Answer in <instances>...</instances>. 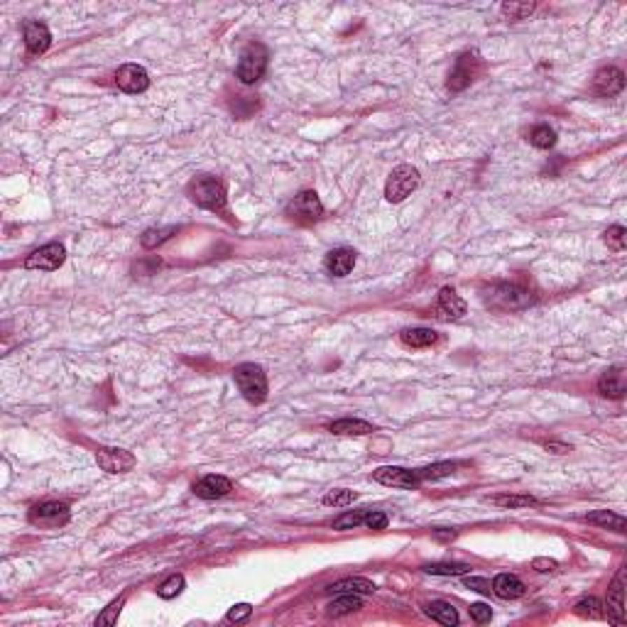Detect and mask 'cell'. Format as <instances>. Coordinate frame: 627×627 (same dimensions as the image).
Returning <instances> with one entry per match:
<instances>
[{"label": "cell", "mask_w": 627, "mask_h": 627, "mask_svg": "<svg viewBox=\"0 0 627 627\" xmlns=\"http://www.w3.org/2000/svg\"><path fill=\"white\" fill-rule=\"evenodd\" d=\"M235 385L243 392V397L250 404H260L267 400V375L260 365L255 362H243L233 370Z\"/></svg>", "instance_id": "6da1fadb"}, {"label": "cell", "mask_w": 627, "mask_h": 627, "mask_svg": "<svg viewBox=\"0 0 627 627\" xmlns=\"http://www.w3.org/2000/svg\"><path fill=\"white\" fill-rule=\"evenodd\" d=\"M485 304L498 309V311H517V309H524L532 304V294L524 287H519V284L498 282L490 284V289L485 292Z\"/></svg>", "instance_id": "7a4b0ae2"}, {"label": "cell", "mask_w": 627, "mask_h": 627, "mask_svg": "<svg viewBox=\"0 0 627 627\" xmlns=\"http://www.w3.org/2000/svg\"><path fill=\"white\" fill-rule=\"evenodd\" d=\"M421 184V176L419 169L411 164H400L392 169V174L387 176V184H385V199L390 204H400L404 201L411 191H416Z\"/></svg>", "instance_id": "3957f363"}, {"label": "cell", "mask_w": 627, "mask_h": 627, "mask_svg": "<svg viewBox=\"0 0 627 627\" xmlns=\"http://www.w3.org/2000/svg\"><path fill=\"white\" fill-rule=\"evenodd\" d=\"M189 196L196 206L209 211L225 209V186L216 176H199L189 184Z\"/></svg>", "instance_id": "277c9868"}, {"label": "cell", "mask_w": 627, "mask_h": 627, "mask_svg": "<svg viewBox=\"0 0 627 627\" xmlns=\"http://www.w3.org/2000/svg\"><path fill=\"white\" fill-rule=\"evenodd\" d=\"M267 49L262 47L260 42H253L243 49L240 54V62H238V78L243 83H255L262 78L265 69H267Z\"/></svg>", "instance_id": "5b68a950"}, {"label": "cell", "mask_w": 627, "mask_h": 627, "mask_svg": "<svg viewBox=\"0 0 627 627\" xmlns=\"http://www.w3.org/2000/svg\"><path fill=\"white\" fill-rule=\"evenodd\" d=\"M27 519L32 524H37V527L57 529V527H62V524L69 522V505L54 502V500H49V502H39V505H34V507L29 509Z\"/></svg>", "instance_id": "8992f818"}, {"label": "cell", "mask_w": 627, "mask_h": 627, "mask_svg": "<svg viewBox=\"0 0 627 627\" xmlns=\"http://www.w3.org/2000/svg\"><path fill=\"white\" fill-rule=\"evenodd\" d=\"M287 216L299 223H311L323 216V204L316 196V191H302L299 196H294V201H289Z\"/></svg>", "instance_id": "52a82bcc"}, {"label": "cell", "mask_w": 627, "mask_h": 627, "mask_svg": "<svg viewBox=\"0 0 627 627\" xmlns=\"http://www.w3.org/2000/svg\"><path fill=\"white\" fill-rule=\"evenodd\" d=\"M64 258H66V250H64L62 243H47V245H42V248L34 250V253L27 255L24 267L27 269H42V272H52V269H57L59 265L64 262Z\"/></svg>", "instance_id": "ba28073f"}, {"label": "cell", "mask_w": 627, "mask_h": 627, "mask_svg": "<svg viewBox=\"0 0 627 627\" xmlns=\"http://www.w3.org/2000/svg\"><path fill=\"white\" fill-rule=\"evenodd\" d=\"M22 37H24V47H27L29 57H39V54L47 52L49 44H52V34H49V27L44 22H34V20L24 22Z\"/></svg>", "instance_id": "9c48e42d"}, {"label": "cell", "mask_w": 627, "mask_h": 627, "mask_svg": "<svg viewBox=\"0 0 627 627\" xmlns=\"http://www.w3.org/2000/svg\"><path fill=\"white\" fill-rule=\"evenodd\" d=\"M372 478H375L380 485H387V488H416V485L421 483L416 470L397 468V465L377 468L375 473H372Z\"/></svg>", "instance_id": "30bf717a"}, {"label": "cell", "mask_w": 627, "mask_h": 627, "mask_svg": "<svg viewBox=\"0 0 627 627\" xmlns=\"http://www.w3.org/2000/svg\"><path fill=\"white\" fill-rule=\"evenodd\" d=\"M115 83H118V88L125 93H142V91H147V86H150V76H147L145 69L137 66V64H125V66L118 69Z\"/></svg>", "instance_id": "8fae6325"}, {"label": "cell", "mask_w": 627, "mask_h": 627, "mask_svg": "<svg viewBox=\"0 0 627 627\" xmlns=\"http://www.w3.org/2000/svg\"><path fill=\"white\" fill-rule=\"evenodd\" d=\"M96 460L106 473H127L135 468V456L122 449H98Z\"/></svg>", "instance_id": "7c38bea8"}, {"label": "cell", "mask_w": 627, "mask_h": 627, "mask_svg": "<svg viewBox=\"0 0 627 627\" xmlns=\"http://www.w3.org/2000/svg\"><path fill=\"white\" fill-rule=\"evenodd\" d=\"M622 88H625V73H622L620 69H615V66L600 69V71L596 73V78H593V91H596L598 96H603V98L617 96Z\"/></svg>", "instance_id": "4fadbf2b"}, {"label": "cell", "mask_w": 627, "mask_h": 627, "mask_svg": "<svg viewBox=\"0 0 627 627\" xmlns=\"http://www.w3.org/2000/svg\"><path fill=\"white\" fill-rule=\"evenodd\" d=\"M475 73H478V59H475V54H463V57L456 62L453 71H451L449 88L451 91H463V88L475 78Z\"/></svg>", "instance_id": "5bb4252c"}, {"label": "cell", "mask_w": 627, "mask_h": 627, "mask_svg": "<svg viewBox=\"0 0 627 627\" xmlns=\"http://www.w3.org/2000/svg\"><path fill=\"white\" fill-rule=\"evenodd\" d=\"M622 581H625V571H617L612 586L607 588V617L615 625H625V588H622Z\"/></svg>", "instance_id": "9a60e30c"}, {"label": "cell", "mask_w": 627, "mask_h": 627, "mask_svg": "<svg viewBox=\"0 0 627 627\" xmlns=\"http://www.w3.org/2000/svg\"><path fill=\"white\" fill-rule=\"evenodd\" d=\"M598 392L603 397H610V400H620L627 392V380H625V370L622 367H610L600 375L598 380Z\"/></svg>", "instance_id": "2e32d148"}, {"label": "cell", "mask_w": 627, "mask_h": 627, "mask_svg": "<svg viewBox=\"0 0 627 627\" xmlns=\"http://www.w3.org/2000/svg\"><path fill=\"white\" fill-rule=\"evenodd\" d=\"M323 267H326L328 274L333 277H346L353 267H355V253L351 248H336L326 255L323 260Z\"/></svg>", "instance_id": "e0dca14e"}, {"label": "cell", "mask_w": 627, "mask_h": 627, "mask_svg": "<svg viewBox=\"0 0 627 627\" xmlns=\"http://www.w3.org/2000/svg\"><path fill=\"white\" fill-rule=\"evenodd\" d=\"M230 480L223 478V475H206V478H201L199 483L194 485V493L196 498L201 500H216V498H223V495L230 493Z\"/></svg>", "instance_id": "ac0fdd59"}, {"label": "cell", "mask_w": 627, "mask_h": 627, "mask_svg": "<svg viewBox=\"0 0 627 627\" xmlns=\"http://www.w3.org/2000/svg\"><path fill=\"white\" fill-rule=\"evenodd\" d=\"M436 309H439V316H444V318H460L465 314V302L456 294L453 287H444L439 292V304H436Z\"/></svg>", "instance_id": "d6986e66"}, {"label": "cell", "mask_w": 627, "mask_h": 627, "mask_svg": "<svg viewBox=\"0 0 627 627\" xmlns=\"http://www.w3.org/2000/svg\"><path fill=\"white\" fill-rule=\"evenodd\" d=\"M490 591L498 598H502V600H514V598L524 596V583L517 576H512V573H500V576H495Z\"/></svg>", "instance_id": "ffe728a7"}, {"label": "cell", "mask_w": 627, "mask_h": 627, "mask_svg": "<svg viewBox=\"0 0 627 627\" xmlns=\"http://www.w3.org/2000/svg\"><path fill=\"white\" fill-rule=\"evenodd\" d=\"M328 431H331V434H338V436H367L375 431V426L367 424V421H362V419H338L328 426Z\"/></svg>", "instance_id": "44dd1931"}, {"label": "cell", "mask_w": 627, "mask_h": 627, "mask_svg": "<svg viewBox=\"0 0 627 627\" xmlns=\"http://www.w3.org/2000/svg\"><path fill=\"white\" fill-rule=\"evenodd\" d=\"M400 338L409 348H429L439 341L436 331H431V328H407V331H402Z\"/></svg>", "instance_id": "7402d4cb"}, {"label": "cell", "mask_w": 627, "mask_h": 627, "mask_svg": "<svg viewBox=\"0 0 627 627\" xmlns=\"http://www.w3.org/2000/svg\"><path fill=\"white\" fill-rule=\"evenodd\" d=\"M328 593H355V596H370L375 593V583L365 578H343V581L328 586Z\"/></svg>", "instance_id": "603a6c76"}, {"label": "cell", "mask_w": 627, "mask_h": 627, "mask_svg": "<svg viewBox=\"0 0 627 627\" xmlns=\"http://www.w3.org/2000/svg\"><path fill=\"white\" fill-rule=\"evenodd\" d=\"M360 607H362V603L355 593H341V598H336V600L328 605V615L331 617L351 615V612L360 610Z\"/></svg>", "instance_id": "cb8c5ba5"}, {"label": "cell", "mask_w": 627, "mask_h": 627, "mask_svg": "<svg viewBox=\"0 0 627 627\" xmlns=\"http://www.w3.org/2000/svg\"><path fill=\"white\" fill-rule=\"evenodd\" d=\"M588 524H598V527H607L615 529V532H625V517L615 512H607V509H598V512L586 514Z\"/></svg>", "instance_id": "d4e9b609"}, {"label": "cell", "mask_w": 627, "mask_h": 627, "mask_svg": "<svg viewBox=\"0 0 627 627\" xmlns=\"http://www.w3.org/2000/svg\"><path fill=\"white\" fill-rule=\"evenodd\" d=\"M426 615L434 617V620L441 622V625H456V622H458V612L453 610L451 603H444V600L429 603V605H426Z\"/></svg>", "instance_id": "484cf974"}, {"label": "cell", "mask_w": 627, "mask_h": 627, "mask_svg": "<svg viewBox=\"0 0 627 627\" xmlns=\"http://www.w3.org/2000/svg\"><path fill=\"white\" fill-rule=\"evenodd\" d=\"M490 502L495 505V507H502V509H517V507H529V505H534L537 500L532 498V495H493L490 498Z\"/></svg>", "instance_id": "4316f807"}, {"label": "cell", "mask_w": 627, "mask_h": 627, "mask_svg": "<svg viewBox=\"0 0 627 627\" xmlns=\"http://www.w3.org/2000/svg\"><path fill=\"white\" fill-rule=\"evenodd\" d=\"M174 233H176L174 225H167V228H150L142 233V245H145V248H157V245H162L164 240H169Z\"/></svg>", "instance_id": "83f0119b"}, {"label": "cell", "mask_w": 627, "mask_h": 627, "mask_svg": "<svg viewBox=\"0 0 627 627\" xmlns=\"http://www.w3.org/2000/svg\"><path fill=\"white\" fill-rule=\"evenodd\" d=\"M529 142H532L534 147H539V150H549V147H554V142H556V132H554L549 125H537L532 130V135H529Z\"/></svg>", "instance_id": "f1b7e54d"}, {"label": "cell", "mask_w": 627, "mask_h": 627, "mask_svg": "<svg viewBox=\"0 0 627 627\" xmlns=\"http://www.w3.org/2000/svg\"><path fill=\"white\" fill-rule=\"evenodd\" d=\"M424 571L431 576H463L470 571V566H465V563H429V566H424Z\"/></svg>", "instance_id": "f546056e"}, {"label": "cell", "mask_w": 627, "mask_h": 627, "mask_svg": "<svg viewBox=\"0 0 627 627\" xmlns=\"http://www.w3.org/2000/svg\"><path fill=\"white\" fill-rule=\"evenodd\" d=\"M122 605H125V596H120V598H115V600H113V603H108L106 610H103L101 615L96 617V625H101V627H111V625H115V622H118V615H120V610H122Z\"/></svg>", "instance_id": "4dcf8cb0"}, {"label": "cell", "mask_w": 627, "mask_h": 627, "mask_svg": "<svg viewBox=\"0 0 627 627\" xmlns=\"http://www.w3.org/2000/svg\"><path fill=\"white\" fill-rule=\"evenodd\" d=\"M453 470H456V463H451V460H444V463L426 465V468L416 470V473H419V480H439V478H446V475H451Z\"/></svg>", "instance_id": "1f68e13d"}, {"label": "cell", "mask_w": 627, "mask_h": 627, "mask_svg": "<svg viewBox=\"0 0 627 627\" xmlns=\"http://www.w3.org/2000/svg\"><path fill=\"white\" fill-rule=\"evenodd\" d=\"M573 610H576V615L581 617H603V605L598 598H581V600L573 605Z\"/></svg>", "instance_id": "d6a6232c"}, {"label": "cell", "mask_w": 627, "mask_h": 627, "mask_svg": "<svg viewBox=\"0 0 627 627\" xmlns=\"http://www.w3.org/2000/svg\"><path fill=\"white\" fill-rule=\"evenodd\" d=\"M181 591H184V576H179V573H176V576H169L160 588H157V596L164 598V600H169V598L179 596Z\"/></svg>", "instance_id": "836d02e7"}, {"label": "cell", "mask_w": 627, "mask_h": 627, "mask_svg": "<svg viewBox=\"0 0 627 627\" xmlns=\"http://www.w3.org/2000/svg\"><path fill=\"white\" fill-rule=\"evenodd\" d=\"M362 519H365V512H362V509H355V512H343L341 517L333 519V529H338V532L355 529L358 524H362Z\"/></svg>", "instance_id": "e575fe53"}, {"label": "cell", "mask_w": 627, "mask_h": 627, "mask_svg": "<svg viewBox=\"0 0 627 627\" xmlns=\"http://www.w3.org/2000/svg\"><path fill=\"white\" fill-rule=\"evenodd\" d=\"M353 500H355V493L353 490H331V493L323 498V505H328V507H346V505H351Z\"/></svg>", "instance_id": "d590c367"}, {"label": "cell", "mask_w": 627, "mask_h": 627, "mask_svg": "<svg viewBox=\"0 0 627 627\" xmlns=\"http://www.w3.org/2000/svg\"><path fill=\"white\" fill-rule=\"evenodd\" d=\"M603 240L607 243V248L612 250H622L625 248V240H627V233L622 225H610V228L603 233Z\"/></svg>", "instance_id": "8d00e7d4"}, {"label": "cell", "mask_w": 627, "mask_h": 627, "mask_svg": "<svg viewBox=\"0 0 627 627\" xmlns=\"http://www.w3.org/2000/svg\"><path fill=\"white\" fill-rule=\"evenodd\" d=\"M500 10H502V15H507L509 20H522V17H527V15H532L534 3H505Z\"/></svg>", "instance_id": "74e56055"}, {"label": "cell", "mask_w": 627, "mask_h": 627, "mask_svg": "<svg viewBox=\"0 0 627 627\" xmlns=\"http://www.w3.org/2000/svg\"><path fill=\"white\" fill-rule=\"evenodd\" d=\"M362 524H365L367 529H385L387 527V514L377 512V509H370V512H365Z\"/></svg>", "instance_id": "f35d334b"}, {"label": "cell", "mask_w": 627, "mask_h": 627, "mask_svg": "<svg viewBox=\"0 0 627 627\" xmlns=\"http://www.w3.org/2000/svg\"><path fill=\"white\" fill-rule=\"evenodd\" d=\"M250 612H253V607H250L248 603H238V605H233L228 610V617H225V620L228 622H243V620H248L250 617Z\"/></svg>", "instance_id": "ab89813d"}, {"label": "cell", "mask_w": 627, "mask_h": 627, "mask_svg": "<svg viewBox=\"0 0 627 627\" xmlns=\"http://www.w3.org/2000/svg\"><path fill=\"white\" fill-rule=\"evenodd\" d=\"M470 617L483 625V622H488L490 617H493V610H490V605H485V603H475V605H470Z\"/></svg>", "instance_id": "60d3db41"}, {"label": "cell", "mask_w": 627, "mask_h": 627, "mask_svg": "<svg viewBox=\"0 0 627 627\" xmlns=\"http://www.w3.org/2000/svg\"><path fill=\"white\" fill-rule=\"evenodd\" d=\"M532 568L534 571H539V573H547V571H554V568H556V561H554V558H542V556H537L532 561Z\"/></svg>", "instance_id": "b9f144b4"}, {"label": "cell", "mask_w": 627, "mask_h": 627, "mask_svg": "<svg viewBox=\"0 0 627 627\" xmlns=\"http://www.w3.org/2000/svg\"><path fill=\"white\" fill-rule=\"evenodd\" d=\"M465 586L473 588L478 593H490V583L485 578H465Z\"/></svg>", "instance_id": "7bdbcfd3"}, {"label": "cell", "mask_w": 627, "mask_h": 627, "mask_svg": "<svg viewBox=\"0 0 627 627\" xmlns=\"http://www.w3.org/2000/svg\"><path fill=\"white\" fill-rule=\"evenodd\" d=\"M547 449H551L554 453H566L568 446L566 444H556V441H547Z\"/></svg>", "instance_id": "ee69618b"}]
</instances>
